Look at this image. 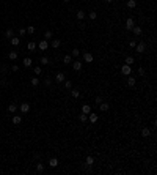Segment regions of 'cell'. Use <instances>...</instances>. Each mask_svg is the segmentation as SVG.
<instances>
[{"instance_id":"cell-1","label":"cell","mask_w":157,"mask_h":175,"mask_svg":"<svg viewBox=\"0 0 157 175\" xmlns=\"http://www.w3.org/2000/svg\"><path fill=\"white\" fill-rule=\"evenodd\" d=\"M135 50L138 54H143L146 50V43L145 41H141V43H138V44H135Z\"/></svg>"},{"instance_id":"cell-2","label":"cell","mask_w":157,"mask_h":175,"mask_svg":"<svg viewBox=\"0 0 157 175\" xmlns=\"http://www.w3.org/2000/svg\"><path fill=\"white\" fill-rule=\"evenodd\" d=\"M131 73H132V68H131L129 65H126V63H124V65L121 66V74H124V76H131Z\"/></svg>"},{"instance_id":"cell-3","label":"cell","mask_w":157,"mask_h":175,"mask_svg":"<svg viewBox=\"0 0 157 175\" xmlns=\"http://www.w3.org/2000/svg\"><path fill=\"white\" fill-rule=\"evenodd\" d=\"M38 48L41 49V50H47V48H49V43H47V39H41V41L38 43Z\"/></svg>"},{"instance_id":"cell-4","label":"cell","mask_w":157,"mask_h":175,"mask_svg":"<svg viewBox=\"0 0 157 175\" xmlns=\"http://www.w3.org/2000/svg\"><path fill=\"white\" fill-rule=\"evenodd\" d=\"M19 110H21L22 114H27V112L30 110V104H28V103H22L21 106H19Z\"/></svg>"},{"instance_id":"cell-5","label":"cell","mask_w":157,"mask_h":175,"mask_svg":"<svg viewBox=\"0 0 157 175\" xmlns=\"http://www.w3.org/2000/svg\"><path fill=\"white\" fill-rule=\"evenodd\" d=\"M83 60H85L86 63H91L93 60H94V57H93V54H90V52H83Z\"/></svg>"},{"instance_id":"cell-6","label":"cell","mask_w":157,"mask_h":175,"mask_svg":"<svg viewBox=\"0 0 157 175\" xmlns=\"http://www.w3.org/2000/svg\"><path fill=\"white\" fill-rule=\"evenodd\" d=\"M71 65H72V69H74V71H80V69H82V62H79V60H74Z\"/></svg>"},{"instance_id":"cell-7","label":"cell","mask_w":157,"mask_h":175,"mask_svg":"<svg viewBox=\"0 0 157 175\" xmlns=\"http://www.w3.org/2000/svg\"><path fill=\"white\" fill-rule=\"evenodd\" d=\"M93 164H94V158H93V156H86L85 158V166L86 167H91Z\"/></svg>"},{"instance_id":"cell-8","label":"cell","mask_w":157,"mask_h":175,"mask_svg":"<svg viewBox=\"0 0 157 175\" xmlns=\"http://www.w3.org/2000/svg\"><path fill=\"white\" fill-rule=\"evenodd\" d=\"M99 109H101V112H107V110L110 109V104H108V103H104V101H102V103L99 104Z\"/></svg>"},{"instance_id":"cell-9","label":"cell","mask_w":157,"mask_h":175,"mask_svg":"<svg viewBox=\"0 0 157 175\" xmlns=\"http://www.w3.org/2000/svg\"><path fill=\"white\" fill-rule=\"evenodd\" d=\"M124 63H126V65H129V66H132L133 63H135V58H133L132 55H127V57L124 58Z\"/></svg>"},{"instance_id":"cell-10","label":"cell","mask_w":157,"mask_h":175,"mask_svg":"<svg viewBox=\"0 0 157 175\" xmlns=\"http://www.w3.org/2000/svg\"><path fill=\"white\" fill-rule=\"evenodd\" d=\"M133 25H135V21H133L132 18H129L127 21H126V29H127V30H132Z\"/></svg>"},{"instance_id":"cell-11","label":"cell","mask_w":157,"mask_h":175,"mask_svg":"<svg viewBox=\"0 0 157 175\" xmlns=\"http://www.w3.org/2000/svg\"><path fill=\"white\" fill-rule=\"evenodd\" d=\"M65 79H66V77H65V74H63V73H57V76H55V80H57L58 84L65 82Z\"/></svg>"},{"instance_id":"cell-12","label":"cell","mask_w":157,"mask_h":175,"mask_svg":"<svg viewBox=\"0 0 157 175\" xmlns=\"http://www.w3.org/2000/svg\"><path fill=\"white\" fill-rule=\"evenodd\" d=\"M22 65L25 66V68H30V66L33 65V62H32V58H28V57H25L24 60H22Z\"/></svg>"},{"instance_id":"cell-13","label":"cell","mask_w":157,"mask_h":175,"mask_svg":"<svg viewBox=\"0 0 157 175\" xmlns=\"http://www.w3.org/2000/svg\"><path fill=\"white\" fill-rule=\"evenodd\" d=\"M8 58L11 60V62H14V60L17 58V52H16V50H9V54H8Z\"/></svg>"},{"instance_id":"cell-14","label":"cell","mask_w":157,"mask_h":175,"mask_svg":"<svg viewBox=\"0 0 157 175\" xmlns=\"http://www.w3.org/2000/svg\"><path fill=\"white\" fill-rule=\"evenodd\" d=\"M9 43H11L13 46H19V43H21V38H17V36H13V38H9Z\"/></svg>"},{"instance_id":"cell-15","label":"cell","mask_w":157,"mask_h":175,"mask_svg":"<svg viewBox=\"0 0 157 175\" xmlns=\"http://www.w3.org/2000/svg\"><path fill=\"white\" fill-rule=\"evenodd\" d=\"M141 136H143V137H149V136H151V129H149L148 126L143 128V129H141Z\"/></svg>"},{"instance_id":"cell-16","label":"cell","mask_w":157,"mask_h":175,"mask_svg":"<svg viewBox=\"0 0 157 175\" xmlns=\"http://www.w3.org/2000/svg\"><path fill=\"white\" fill-rule=\"evenodd\" d=\"M63 63H65V65H71L72 63V55H65L63 57Z\"/></svg>"},{"instance_id":"cell-17","label":"cell","mask_w":157,"mask_h":175,"mask_svg":"<svg viewBox=\"0 0 157 175\" xmlns=\"http://www.w3.org/2000/svg\"><path fill=\"white\" fill-rule=\"evenodd\" d=\"M132 32H133V35H141V27H138V25H133L132 27Z\"/></svg>"},{"instance_id":"cell-18","label":"cell","mask_w":157,"mask_h":175,"mask_svg":"<svg viewBox=\"0 0 157 175\" xmlns=\"http://www.w3.org/2000/svg\"><path fill=\"white\" fill-rule=\"evenodd\" d=\"M49 166L50 167H57L58 166V159H57V158H50V159H49Z\"/></svg>"},{"instance_id":"cell-19","label":"cell","mask_w":157,"mask_h":175,"mask_svg":"<svg viewBox=\"0 0 157 175\" xmlns=\"http://www.w3.org/2000/svg\"><path fill=\"white\" fill-rule=\"evenodd\" d=\"M27 49H28L30 52H33V50L36 49V43H35V41H30L28 44H27Z\"/></svg>"},{"instance_id":"cell-20","label":"cell","mask_w":157,"mask_h":175,"mask_svg":"<svg viewBox=\"0 0 157 175\" xmlns=\"http://www.w3.org/2000/svg\"><path fill=\"white\" fill-rule=\"evenodd\" d=\"M88 118H90V122H91V123H96V122H98V114H91V112H90L88 114Z\"/></svg>"},{"instance_id":"cell-21","label":"cell","mask_w":157,"mask_h":175,"mask_svg":"<svg viewBox=\"0 0 157 175\" xmlns=\"http://www.w3.org/2000/svg\"><path fill=\"white\" fill-rule=\"evenodd\" d=\"M21 122H22V117L21 115L13 117V125H21Z\"/></svg>"},{"instance_id":"cell-22","label":"cell","mask_w":157,"mask_h":175,"mask_svg":"<svg viewBox=\"0 0 157 175\" xmlns=\"http://www.w3.org/2000/svg\"><path fill=\"white\" fill-rule=\"evenodd\" d=\"M82 112H83V114H86V115H88V114L91 112V107H90L88 104H83V106H82Z\"/></svg>"},{"instance_id":"cell-23","label":"cell","mask_w":157,"mask_h":175,"mask_svg":"<svg viewBox=\"0 0 157 175\" xmlns=\"http://www.w3.org/2000/svg\"><path fill=\"white\" fill-rule=\"evenodd\" d=\"M36 172H38V174H42V172H44V164H42V163H38V164H36Z\"/></svg>"},{"instance_id":"cell-24","label":"cell","mask_w":157,"mask_h":175,"mask_svg":"<svg viewBox=\"0 0 157 175\" xmlns=\"http://www.w3.org/2000/svg\"><path fill=\"white\" fill-rule=\"evenodd\" d=\"M75 18H77L79 21H82V19L85 18V11H82V10H79V11L75 13Z\"/></svg>"},{"instance_id":"cell-25","label":"cell","mask_w":157,"mask_h":175,"mask_svg":"<svg viewBox=\"0 0 157 175\" xmlns=\"http://www.w3.org/2000/svg\"><path fill=\"white\" fill-rule=\"evenodd\" d=\"M16 109H17V106H16L14 103H11V104L8 106V112H9V114H14V112H16Z\"/></svg>"},{"instance_id":"cell-26","label":"cell","mask_w":157,"mask_h":175,"mask_svg":"<svg viewBox=\"0 0 157 175\" xmlns=\"http://www.w3.org/2000/svg\"><path fill=\"white\" fill-rule=\"evenodd\" d=\"M60 44H61V41H60V39L58 38H55V39H53V41H52V48H55V49H58L60 48Z\"/></svg>"},{"instance_id":"cell-27","label":"cell","mask_w":157,"mask_h":175,"mask_svg":"<svg viewBox=\"0 0 157 175\" xmlns=\"http://www.w3.org/2000/svg\"><path fill=\"white\" fill-rule=\"evenodd\" d=\"M127 85L129 87H135V77H132V76L127 77Z\"/></svg>"},{"instance_id":"cell-28","label":"cell","mask_w":157,"mask_h":175,"mask_svg":"<svg viewBox=\"0 0 157 175\" xmlns=\"http://www.w3.org/2000/svg\"><path fill=\"white\" fill-rule=\"evenodd\" d=\"M126 5H127V8H135L137 6V0H127Z\"/></svg>"},{"instance_id":"cell-29","label":"cell","mask_w":157,"mask_h":175,"mask_svg":"<svg viewBox=\"0 0 157 175\" xmlns=\"http://www.w3.org/2000/svg\"><path fill=\"white\" fill-rule=\"evenodd\" d=\"M5 35H6V38H13V36H14V30L13 29H8L5 32Z\"/></svg>"},{"instance_id":"cell-30","label":"cell","mask_w":157,"mask_h":175,"mask_svg":"<svg viewBox=\"0 0 157 175\" xmlns=\"http://www.w3.org/2000/svg\"><path fill=\"white\" fill-rule=\"evenodd\" d=\"M71 93H72V98H79L80 96V92L77 88H71Z\"/></svg>"},{"instance_id":"cell-31","label":"cell","mask_w":157,"mask_h":175,"mask_svg":"<svg viewBox=\"0 0 157 175\" xmlns=\"http://www.w3.org/2000/svg\"><path fill=\"white\" fill-rule=\"evenodd\" d=\"M30 82H32L33 87H38V85H39V79H38V77H32V80H30Z\"/></svg>"},{"instance_id":"cell-32","label":"cell","mask_w":157,"mask_h":175,"mask_svg":"<svg viewBox=\"0 0 157 175\" xmlns=\"http://www.w3.org/2000/svg\"><path fill=\"white\" fill-rule=\"evenodd\" d=\"M86 118H88V115H86V114H83V112L79 115V120H80V122H83V123L86 122Z\"/></svg>"},{"instance_id":"cell-33","label":"cell","mask_w":157,"mask_h":175,"mask_svg":"<svg viewBox=\"0 0 157 175\" xmlns=\"http://www.w3.org/2000/svg\"><path fill=\"white\" fill-rule=\"evenodd\" d=\"M52 35H53V33H52V30H47V32L44 33V39H49V38H52Z\"/></svg>"},{"instance_id":"cell-34","label":"cell","mask_w":157,"mask_h":175,"mask_svg":"<svg viewBox=\"0 0 157 175\" xmlns=\"http://www.w3.org/2000/svg\"><path fill=\"white\" fill-rule=\"evenodd\" d=\"M88 16H90V19H93V21H94V19L98 18V13H96V11H90Z\"/></svg>"},{"instance_id":"cell-35","label":"cell","mask_w":157,"mask_h":175,"mask_svg":"<svg viewBox=\"0 0 157 175\" xmlns=\"http://www.w3.org/2000/svg\"><path fill=\"white\" fill-rule=\"evenodd\" d=\"M33 71H35L36 76H39V74H41V66H35V68H33Z\"/></svg>"},{"instance_id":"cell-36","label":"cell","mask_w":157,"mask_h":175,"mask_svg":"<svg viewBox=\"0 0 157 175\" xmlns=\"http://www.w3.org/2000/svg\"><path fill=\"white\" fill-rule=\"evenodd\" d=\"M27 33H30V35H32V33H35V27H33V25H28V27H27Z\"/></svg>"},{"instance_id":"cell-37","label":"cell","mask_w":157,"mask_h":175,"mask_svg":"<svg viewBox=\"0 0 157 175\" xmlns=\"http://www.w3.org/2000/svg\"><path fill=\"white\" fill-rule=\"evenodd\" d=\"M41 65H49V58L47 57H41Z\"/></svg>"},{"instance_id":"cell-38","label":"cell","mask_w":157,"mask_h":175,"mask_svg":"<svg viewBox=\"0 0 157 175\" xmlns=\"http://www.w3.org/2000/svg\"><path fill=\"white\" fill-rule=\"evenodd\" d=\"M71 87H72V82H71V80H66V79H65V88H71Z\"/></svg>"},{"instance_id":"cell-39","label":"cell","mask_w":157,"mask_h":175,"mask_svg":"<svg viewBox=\"0 0 157 175\" xmlns=\"http://www.w3.org/2000/svg\"><path fill=\"white\" fill-rule=\"evenodd\" d=\"M80 55V50L79 49H72V57H79Z\"/></svg>"},{"instance_id":"cell-40","label":"cell","mask_w":157,"mask_h":175,"mask_svg":"<svg viewBox=\"0 0 157 175\" xmlns=\"http://www.w3.org/2000/svg\"><path fill=\"white\" fill-rule=\"evenodd\" d=\"M102 101H104V99H102V96H96V104H101Z\"/></svg>"},{"instance_id":"cell-41","label":"cell","mask_w":157,"mask_h":175,"mask_svg":"<svg viewBox=\"0 0 157 175\" xmlns=\"http://www.w3.org/2000/svg\"><path fill=\"white\" fill-rule=\"evenodd\" d=\"M44 84H46L47 87H49V85H52V79H49V77H47V79L44 80Z\"/></svg>"},{"instance_id":"cell-42","label":"cell","mask_w":157,"mask_h":175,"mask_svg":"<svg viewBox=\"0 0 157 175\" xmlns=\"http://www.w3.org/2000/svg\"><path fill=\"white\" fill-rule=\"evenodd\" d=\"M25 33H27V29H21V30H19V35H21V36H24Z\"/></svg>"},{"instance_id":"cell-43","label":"cell","mask_w":157,"mask_h":175,"mask_svg":"<svg viewBox=\"0 0 157 175\" xmlns=\"http://www.w3.org/2000/svg\"><path fill=\"white\" fill-rule=\"evenodd\" d=\"M135 44H137V43H135V39H132V41L129 43V46H131V48H135Z\"/></svg>"},{"instance_id":"cell-44","label":"cell","mask_w":157,"mask_h":175,"mask_svg":"<svg viewBox=\"0 0 157 175\" xmlns=\"http://www.w3.org/2000/svg\"><path fill=\"white\" fill-rule=\"evenodd\" d=\"M138 74L143 76V74H145V69H143V68H138Z\"/></svg>"},{"instance_id":"cell-45","label":"cell","mask_w":157,"mask_h":175,"mask_svg":"<svg viewBox=\"0 0 157 175\" xmlns=\"http://www.w3.org/2000/svg\"><path fill=\"white\" fill-rule=\"evenodd\" d=\"M105 2H107V3H112V2H113V0H105Z\"/></svg>"},{"instance_id":"cell-46","label":"cell","mask_w":157,"mask_h":175,"mask_svg":"<svg viewBox=\"0 0 157 175\" xmlns=\"http://www.w3.org/2000/svg\"><path fill=\"white\" fill-rule=\"evenodd\" d=\"M63 2H69V0H63Z\"/></svg>"},{"instance_id":"cell-47","label":"cell","mask_w":157,"mask_h":175,"mask_svg":"<svg viewBox=\"0 0 157 175\" xmlns=\"http://www.w3.org/2000/svg\"><path fill=\"white\" fill-rule=\"evenodd\" d=\"M0 79H2V74H0Z\"/></svg>"}]
</instances>
